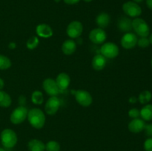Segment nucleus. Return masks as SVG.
I'll return each instance as SVG.
<instances>
[{
    "label": "nucleus",
    "mask_w": 152,
    "mask_h": 151,
    "mask_svg": "<svg viewBox=\"0 0 152 151\" xmlns=\"http://www.w3.org/2000/svg\"><path fill=\"white\" fill-rule=\"evenodd\" d=\"M1 142L5 148H13L18 141L17 135L11 129H4L1 133Z\"/></svg>",
    "instance_id": "2"
},
{
    "label": "nucleus",
    "mask_w": 152,
    "mask_h": 151,
    "mask_svg": "<svg viewBox=\"0 0 152 151\" xmlns=\"http://www.w3.org/2000/svg\"><path fill=\"white\" fill-rule=\"evenodd\" d=\"M132 29L140 37H147L149 35V26L147 22L141 18H135L132 21Z\"/></svg>",
    "instance_id": "3"
},
{
    "label": "nucleus",
    "mask_w": 152,
    "mask_h": 151,
    "mask_svg": "<svg viewBox=\"0 0 152 151\" xmlns=\"http://www.w3.org/2000/svg\"><path fill=\"white\" fill-rule=\"evenodd\" d=\"M28 110L25 106H19L15 108L11 113L10 120L13 124H20L28 117Z\"/></svg>",
    "instance_id": "4"
},
{
    "label": "nucleus",
    "mask_w": 152,
    "mask_h": 151,
    "mask_svg": "<svg viewBox=\"0 0 152 151\" xmlns=\"http://www.w3.org/2000/svg\"><path fill=\"white\" fill-rule=\"evenodd\" d=\"M28 148L29 151H45V144L39 139H31L28 144Z\"/></svg>",
    "instance_id": "20"
},
{
    "label": "nucleus",
    "mask_w": 152,
    "mask_h": 151,
    "mask_svg": "<svg viewBox=\"0 0 152 151\" xmlns=\"http://www.w3.org/2000/svg\"><path fill=\"white\" fill-rule=\"evenodd\" d=\"M60 107V101L56 96H50L45 105V111L48 115H53L57 113Z\"/></svg>",
    "instance_id": "9"
},
{
    "label": "nucleus",
    "mask_w": 152,
    "mask_h": 151,
    "mask_svg": "<svg viewBox=\"0 0 152 151\" xmlns=\"http://www.w3.org/2000/svg\"><path fill=\"white\" fill-rule=\"evenodd\" d=\"M129 115L132 118H137L140 116V110L137 108H132L129 111Z\"/></svg>",
    "instance_id": "29"
},
{
    "label": "nucleus",
    "mask_w": 152,
    "mask_h": 151,
    "mask_svg": "<svg viewBox=\"0 0 152 151\" xmlns=\"http://www.w3.org/2000/svg\"><path fill=\"white\" fill-rule=\"evenodd\" d=\"M80 0H64V2L67 4H75L78 3Z\"/></svg>",
    "instance_id": "32"
},
{
    "label": "nucleus",
    "mask_w": 152,
    "mask_h": 151,
    "mask_svg": "<svg viewBox=\"0 0 152 151\" xmlns=\"http://www.w3.org/2000/svg\"><path fill=\"white\" fill-rule=\"evenodd\" d=\"M42 87L50 96H56L60 92L56 81L53 78H48L45 79L42 83Z\"/></svg>",
    "instance_id": "11"
},
{
    "label": "nucleus",
    "mask_w": 152,
    "mask_h": 151,
    "mask_svg": "<svg viewBox=\"0 0 152 151\" xmlns=\"http://www.w3.org/2000/svg\"><path fill=\"white\" fill-rule=\"evenodd\" d=\"M83 1H85L86 2H91V1H92L93 0H83Z\"/></svg>",
    "instance_id": "40"
},
{
    "label": "nucleus",
    "mask_w": 152,
    "mask_h": 151,
    "mask_svg": "<svg viewBox=\"0 0 152 151\" xmlns=\"http://www.w3.org/2000/svg\"><path fill=\"white\" fill-rule=\"evenodd\" d=\"M118 28L122 32L129 33L132 30V21L128 17H121L118 21Z\"/></svg>",
    "instance_id": "19"
},
{
    "label": "nucleus",
    "mask_w": 152,
    "mask_h": 151,
    "mask_svg": "<svg viewBox=\"0 0 152 151\" xmlns=\"http://www.w3.org/2000/svg\"><path fill=\"white\" fill-rule=\"evenodd\" d=\"M146 4L150 10H152V0H146Z\"/></svg>",
    "instance_id": "34"
},
{
    "label": "nucleus",
    "mask_w": 152,
    "mask_h": 151,
    "mask_svg": "<svg viewBox=\"0 0 152 151\" xmlns=\"http://www.w3.org/2000/svg\"><path fill=\"white\" fill-rule=\"evenodd\" d=\"M129 102H130L131 103H135V102H137V98L136 97L130 98V99H129Z\"/></svg>",
    "instance_id": "37"
},
{
    "label": "nucleus",
    "mask_w": 152,
    "mask_h": 151,
    "mask_svg": "<svg viewBox=\"0 0 152 151\" xmlns=\"http://www.w3.org/2000/svg\"><path fill=\"white\" fill-rule=\"evenodd\" d=\"M22 106H24V105L25 104V96H21L20 97H19V104L21 105V103H22Z\"/></svg>",
    "instance_id": "33"
},
{
    "label": "nucleus",
    "mask_w": 152,
    "mask_h": 151,
    "mask_svg": "<svg viewBox=\"0 0 152 151\" xmlns=\"http://www.w3.org/2000/svg\"><path fill=\"white\" fill-rule=\"evenodd\" d=\"M55 1H56V2H59V1H61V0H54Z\"/></svg>",
    "instance_id": "42"
},
{
    "label": "nucleus",
    "mask_w": 152,
    "mask_h": 151,
    "mask_svg": "<svg viewBox=\"0 0 152 151\" xmlns=\"http://www.w3.org/2000/svg\"><path fill=\"white\" fill-rule=\"evenodd\" d=\"M140 116L144 121L152 120V105H146L141 109Z\"/></svg>",
    "instance_id": "22"
},
{
    "label": "nucleus",
    "mask_w": 152,
    "mask_h": 151,
    "mask_svg": "<svg viewBox=\"0 0 152 151\" xmlns=\"http://www.w3.org/2000/svg\"><path fill=\"white\" fill-rule=\"evenodd\" d=\"M27 118L30 124L35 129H42L45 124V115L44 112L39 108H33L30 110Z\"/></svg>",
    "instance_id": "1"
},
{
    "label": "nucleus",
    "mask_w": 152,
    "mask_h": 151,
    "mask_svg": "<svg viewBox=\"0 0 152 151\" xmlns=\"http://www.w3.org/2000/svg\"><path fill=\"white\" fill-rule=\"evenodd\" d=\"M152 98V94L150 91L148 90H144L142 93H140V94L139 95V97H138V100L142 105H145V104L148 103L151 100Z\"/></svg>",
    "instance_id": "24"
},
{
    "label": "nucleus",
    "mask_w": 152,
    "mask_h": 151,
    "mask_svg": "<svg viewBox=\"0 0 152 151\" xmlns=\"http://www.w3.org/2000/svg\"><path fill=\"white\" fill-rule=\"evenodd\" d=\"M106 33L102 28H95V29L92 30L89 33V39L94 44H102L106 40Z\"/></svg>",
    "instance_id": "10"
},
{
    "label": "nucleus",
    "mask_w": 152,
    "mask_h": 151,
    "mask_svg": "<svg viewBox=\"0 0 152 151\" xmlns=\"http://www.w3.org/2000/svg\"><path fill=\"white\" fill-rule=\"evenodd\" d=\"M137 36L133 33H126V34L123 36L121 38V45L123 48L127 49H132L137 45Z\"/></svg>",
    "instance_id": "12"
},
{
    "label": "nucleus",
    "mask_w": 152,
    "mask_h": 151,
    "mask_svg": "<svg viewBox=\"0 0 152 151\" xmlns=\"http://www.w3.org/2000/svg\"><path fill=\"white\" fill-rule=\"evenodd\" d=\"M151 67H152V59H151Z\"/></svg>",
    "instance_id": "43"
},
{
    "label": "nucleus",
    "mask_w": 152,
    "mask_h": 151,
    "mask_svg": "<svg viewBox=\"0 0 152 151\" xmlns=\"http://www.w3.org/2000/svg\"><path fill=\"white\" fill-rule=\"evenodd\" d=\"M39 43V38L37 36H32L28 40L26 43V46L30 50H33V49L36 48L38 46Z\"/></svg>",
    "instance_id": "27"
},
{
    "label": "nucleus",
    "mask_w": 152,
    "mask_h": 151,
    "mask_svg": "<svg viewBox=\"0 0 152 151\" xmlns=\"http://www.w3.org/2000/svg\"><path fill=\"white\" fill-rule=\"evenodd\" d=\"M31 101L34 105H42L44 101V96H43L42 93L39 90H35L33 92L32 95H31Z\"/></svg>",
    "instance_id": "23"
},
{
    "label": "nucleus",
    "mask_w": 152,
    "mask_h": 151,
    "mask_svg": "<svg viewBox=\"0 0 152 151\" xmlns=\"http://www.w3.org/2000/svg\"><path fill=\"white\" fill-rule=\"evenodd\" d=\"M134 1H135V2H137V3H140V2H142V0H134Z\"/></svg>",
    "instance_id": "39"
},
{
    "label": "nucleus",
    "mask_w": 152,
    "mask_h": 151,
    "mask_svg": "<svg viewBox=\"0 0 152 151\" xmlns=\"http://www.w3.org/2000/svg\"><path fill=\"white\" fill-rule=\"evenodd\" d=\"M76 50H77V44L72 38L65 40L62 43V51L65 55H67V56L72 55L76 51Z\"/></svg>",
    "instance_id": "17"
},
{
    "label": "nucleus",
    "mask_w": 152,
    "mask_h": 151,
    "mask_svg": "<svg viewBox=\"0 0 152 151\" xmlns=\"http://www.w3.org/2000/svg\"><path fill=\"white\" fill-rule=\"evenodd\" d=\"M137 44H138V46L141 48H146L150 44L149 39L147 37H140L137 40Z\"/></svg>",
    "instance_id": "28"
},
{
    "label": "nucleus",
    "mask_w": 152,
    "mask_h": 151,
    "mask_svg": "<svg viewBox=\"0 0 152 151\" xmlns=\"http://www.w3.org/2000/svg\"><path fill=\"white\" fill-rule=\"evenodd\" d=\"M83 32V25L80 21H73L70 22L66 29L67 35L71 38H79Z\"/></svg>",
    "instance_id": "6"
},
{
    "label": "nucleus",
    "mask_w": 152,
    "mask_h": 151,
    "mask_svg": "<svg viewBox=\"0 0 152 151\" xmlns=\"http://www.w3.org/2000/svg\"><path fill=\"white\" fill-rule=\"evenodd\" d=\"M12 103L11 97L6 92L0 90V107H8Z\"/></svg>",
    "instance_id": "21"
},
{
    "label": "nucleus",
    "mask_w": 152,
    "mask_h": 151,
    "mask_svg": "<svg viewBox=\"0 0 152 151\" xmlns=\"http://www.w3.org/2000/svg\"><path fill=\"white\" fill-rule=\"evenodd\" d=\"M36 32L37 35L42 38H50L53 36V30L50 26L46 24H40L37 25Z\"/></svg>",
    "instance_id": "16"
},
{
    "label": "nucleus",
    "mask_w": 152,
    "mask_h": 151,
    "mask_svg": "<svg viewBox=\"0 0 152 151\" xmlns=\"http://www.w3.org/2000/svg\"><path fill=\"white\" fill-rule=\"evenodd\" d=\"M144 149L145 151H152V137L148 138L145 141Z\"/></svg>",
    "instance_id": "30"
},
{
    "label": "nucleus",
    "mask_w": 152,
    "mask_h": 151,
    "mask_svg": "<svg viewBox=\"0 0 152 151\" xmlns=\"http://www.w3.org/2000/svg\"><path fill=\"white\" fill-rule=\"evenodd\" d=\"M91 65L93 69L95 70H102L105 68V65H106V58H105L101 54L96 55L92 59Z\"/></svg>",
    "instance_id": "15"
},
{
    "label": "nucleus",
    "mask_w": 152,
    "mask_h": 151,
    "mask_svg": "<svg viewBox=\"0 0 152 151\" xmlns=\"http://www.w3.org/2000/svg\"><path fill=\"white\" fill-rule=\"evenodd\" d=\"M143 130L145 131V135H146L148 138L152 137V124H145Z\"/></svg>",
    "instance_id": "31"
},
{
    "label": "nucleus",
    "mask_w": 152,
    "mask_h": 151,
    "mask_svg": "<svg viewBox=\"0 0 152 151\" xmlns=\"http://www.w3.org/2000/svg\"><path fill=\"white\" fill-rule=\"evenodd\" d=\"M16 44H15L14 42H10V44H9V48L10 49H14L16 48Z\"/></svg>",
    "instance_id": "36"
},
{
    "label": "nucleus",
    "mask_w": 152,
    "mask_h": 151,
    "mask_svg": "<svg viewBox=\"0 0 152 151\" xmlns=\"http://www.w3.org/2000/svg\"><path fill=\"white\" fill-rule=\"evenodd\" d=\"M55 81H56V84H57L60 91H63V90H66L68 86L70 85L71 78H70V76L66 73H60L56 76Z\"/></svg>",
    "instance_id": "13"
},
{
    "label": "nucleus",
    "mask_w": 152,
    "mask_h": 151,
    "mask_svg": "<svg viewBox=\"0 0 152 151\" xmlns=\"http://www.w3.org/2000/svg\"><path fill=\"white\" fill-rule=\"evenodd\" d=\"M119 47L114 42H105L100 48L101 55L107 59H114L119 55Z\"/></svg>",
    "instance_id": "5"
},
{
    "label": "nucleus",
    "mask_w": 152,
    "mask_h": 151,
    "mask_svg": "<svg viewBox=\"0 0 152 151\" xmlns=\"http://www.w3.org/2000/svg\"><path fill=\"white\" fill-rule=\"evenodd\" d=\"M123 10L127 16L133 18H137L142 13L141 7L134 1H127L124 3L123 5Z\"/></svg>",
    "instance_id": "8"
},
{
    "label": "nucleus",
    "mask_w": 152,
    "mask_h": 151,
    "mask_svg": "<svg viewBox=\"0 0 152 151\" xmlns=\"http://www.w3.org/2000/svg\"><path fill=\"white\" fill-rule=\"evenodd\" d=\"M4 86V80L2 78H0V90H1L3 89Z\"/></svg>",
    "instance_id": "35"
},
{
    "label": "nucleus",
    "mask_w": 152,
    "mask_h": 151,
    "mask_svg": "<svg viewBox=\"0 0 152 151\" xmlns=\"http://www.w3.org/2000/svg\"><path fill=\"white\" fill-rule=\"evenodd\" d=\"M46 151H60V144L56 141H49L45 144Z\"/></svg>",
    "instance_id": "26"
},
{
    "label": "nucleus",
    "mask_w": 152,
    "mask_h": 151,
    "mask_svg": "<svg viewBox=\"0 0 152 151\" xmlns=\"http://www.w3.org/2000/svg\"><path fill=\"white\" fill-rule=\"evenodd\" d=\"M148 39H149L150 44H152V33L151 34V35H150V37H149V38H148Z\"/></svg>",
    "instance_id": "38"
},
{
    "label": "nucleus",
    "mask_w": 152,
    "mask_h": 151,
    "mask_svg": "<svg viewBox=\"0 0 152 151\" xmlns=\"http://www.w3.org/2000/svg\"><path fill=\"white\" fill-rule=\"evenodd\" d=\"M110 21H111V17L108 13L105 12L99 13L96 18V25L99 28H102V29H104L108 26Z\"/></svg>",
    "instance_id": "18"
},
{
    "label": "nucleus",
    "mask_w": 152,
    "mask_h": 151,
    "mask_svg": "<svg viewBox=\"0 0 152 151\" xmlns=\"http://www.w3.org/2000/svg\"><path fill=\"white\" fill-rule=\"evenodd\" d=\"M145 121L143 119H141L140 118H134L129 122L128 128L129 131L134 133H138L142 132L145 127Z\"/></svg>",
    "instance_id": "14"
},
{
    "label": "nucleus",
    "mask_w": 152,
    "mask_h": 151,
    "mask_svg": "<svg viewBox=\"0 0 152 151\" xmlns=\"http://www.w3.org/2000/svg\"><path fill=\"white\" fill-rule=\"evenodd\" d=\"M11 61L7 56L0 54V70H7L11 67Z\"/></svg>",
    "instance_id": "25"
},
{
    "label": "nucleus",
    "mask_w": 152,
    "mask_h": 151,
    "mask_svg": "<svg viewBox=\"0 0 152 151\" xmlns=\"http://www.w3.org/2000/svg\"><path fill=\"white\" fill-rule=\"evenodd\" d=\"M76 101L81 106L87 107H89L93 102V98L90 93L84 90H78L74 93Z\"/></svg>",
    "instance_id": "7"
},
{
    "label": "nucleus",
    "mask_w": 152,
    "mask_h": 151,
    "mask_svg": "<svg viewBox=\"0 0 152 151\" xmlns=\"http://www.w3.org/2000/svg\"><path fill=\"white\" fill-rule=\"evenodd\" d=\"M0 151H5V150H4V149H3V148L0 147Z\"/></svg>",
    "instance_id": "41"
}]
</instances>
